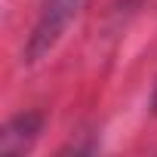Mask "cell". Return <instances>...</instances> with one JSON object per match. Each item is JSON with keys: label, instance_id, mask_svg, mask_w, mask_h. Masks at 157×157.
<instances>
[{"label": "cell", "instance_id": "obj_1", "mask_svg": "<svg viewBox=\"0 0 157 157\" xmlns=\"http://www.w3.org/2000/svg\"><path fill=\"white\" fill-rule=\"evenodd\" d=\"M83 3H86V0H43L37 25H34L31 40H28V49H25L28 62L43 59L59 43V37L68 31V25L77 19V13L83 10Z\"/></svg>", "mask_w": 157, "mask_h": 157}, {"label": "cell", "instance_id": "obj_3", "mask_svg": "<svg viewBox=\"0 0 157 157\" xmlns=\"http://www.w3.org/2000/svg\"><path fill=\"white\" fill-rule=\"evenodd\" d=\"M151 108H154V114H157V90H154V96H151Z\"/></svg>", "mask_w": 157, "mask_h": 157}, {"label": "cell", "instance_id": "obj_2", "mask_svg": "<svg viewBox=\"0 0 157 157\" xmlns=\"http://www.w3.org/2000/svg\"><path fill=\"white\" fill-rule=\"evenodd\" d=\"M37 132H40V117H37V114H19V117H13V120L6 123L0 148L6 151V148L13 145V139H22V148H28V142H31Z\"/></svg>", "mask_w": 157, "mask_h": 157}]
</instances>
